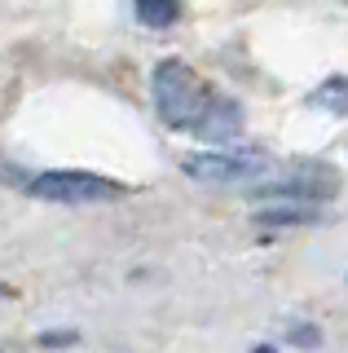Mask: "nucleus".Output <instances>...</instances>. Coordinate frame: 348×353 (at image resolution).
<instances>
[{
	"mask_svg": "<svg viewBox=\"0 0 348 353\" xmlns=\"http://www.w3.org/2000/svg\"><path fill=\"white\" fill-rule=\"evenodd\" d=\"M265 225H296V221H318V208L309 203H291V208H260V216Z\"/></svg>",
	"mask_w": 348,
	"mask_h": 353,
	"instance_id": "6",
	"label": "nucleus"
},
{
	"mask_svg": "<svg viewBox=\"0 0 348 353\" xmlns=\"http://www.w3.org/2000/svg\"><path fill=\"white\" fill-rule=\"evenodd\" d=\"M23 185L36 199H53V203H106V199L124 194V185H119V181L97 176V172H80V168L36 172V176H23Z\"/></svg>",
	"mask_w": 348,
	"mask_h": 353,
	"instance_id": "2",
	"label": "nucleus"
},
{
	"mask_svg": "<svg viewBox=\"0 0 348 353\" xmlns=\"http://www.w3.org/2000/svg\"><path fill=\"white\" fill-rule=\"evenodd\" d=\"M309 106L326 110V115H344V110H348V75H331L326 84H318L309 93Z\"/></svg>",
	"mask_w": 348,
	"mask_h": 353,
	"instance_id": "4",
	"label": "nucleus"
},
{
	"mask_svg": "<svg viewBox=\"0 0 348 353\" xmlns=\"http://www.w3.org/2000/svg\"><path fill=\"white\" fill-rule=\"evenodd\" d=\"M150 93H155V110L163 124L172 128H194L199 115L216 102V88H208L181 58H163L150 75Z\"/></svg>",
	"mask_w": 348,
	"mask_h": 353,
	"instance_id": "1",
	"label": "nucleus"
},
{
	"mask_svg": "<svg viewBox=\"0 0 348 353\" xmlns=\"http://www.w3.org/2000/svg\"><path fill=\"white\" fill-rule=\"evenodd\" d=\"M181 14V0H137V18L146 27H172Z\"/></svg>",
	"mask_w": 348,
	"mask_h": 353,
	"instance_id": "5",
	"label": "nucleus"
},
{
	"mask_svg": "<svg viewBox=\"0 0 348 353\" xmlns=\"http://www.w3.org/2000/svg\"><path fill=\"white\" fill-rule=\"evenodd\" d=\"M181 172L203 185H225V181H252L265 172V154L256 150H199L181 159Z\"/></svg>",
	"mask_w": 348,
	"mask_h": 353,
	"instance_id": "3",
	"label": "nucleus"
}]
</instances>
